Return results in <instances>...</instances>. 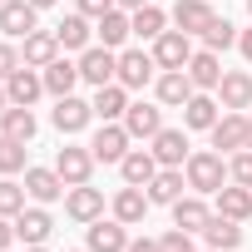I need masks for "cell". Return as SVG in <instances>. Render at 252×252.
I'll return each mask as SVG.
<instances>
[{
	"label": "cell",
	"instance_id": "cell-28",
	"mask_svg": "<svg viewBox=\"0 0 252 252\" xmlns=\"http://www.w3.org/2000/svg\"><path fill=\"white\" fill-rule=\"evenodd\" d=\"M183 188H188V178H183V168H158L154 173V183H149V203H178L183 198Z\"/></svg>",
	"mask_w": 252,
	"mask_h": 252
},
{
	"label": "cell",
	"instance_id": "cell-43",
	"mask_svg": "<svg viewBox=\"0 0 252 252\" xmlns=\"http://www.w3.org/2000/svg\"><path fill=\"white\" fill-rule=\"evenodd\" d=\"M10 242H15V222H5V218H0V252H5Z\"/></svg>",
	"mask_w": 252,
	"mask_h": 252
},
{
	"label": "cell",
	"instance_id": "cell-46",
	"mask_svg": "<svg viewBox=\"0 0 252 252\" xmlns=\"http://www.w3.org/2000/svg\"><path fill=\"white\" fill-rule=\"evenodd\" d=\"M10 109V94H5V84H0V114H5Z\"/></svg>",
	"mask_w": 252,
	"mask_h": 252
},
{
	"label": "cell",
	"instance_id": "cell-31",
	"mask_svg": "<svg viewBox=\"0 0 252 252\" xmlns=\"http://www.w3.org/2000/svg\"><path fill=\"white\" fill-rule=\"evenodd\" d=\"M0 134H5V139H20V144H30V139H35V114H30L25 104H10L5 114H0Z\"/></svg>",
	"mask_w": 252,
	"mask_h": 252
},
{
	"label": "cell",
	"instance_id": "cell-2",
	"mask_svg": "<svg viewBox=\"0 0 252 252\" xmlns=\"http://www.w3.org/2000/svg\"><path fill=\"white\" fill-rule=\"evenodd\" d=\"M79 79L94 84V89L114 84V79H119V55H114L109 45H89V50L79 55Z\"/></svg>",
	"mask_w": 252,
	"mask_h": 252
},
{
	"label": "cell",
	"instance_id": "cell-17",
	"mask_svg": "<svg viewBox=\"0 0 252 252\" xmlns=\"http://www.w3.org/2000/svg\"><path fill=\"white\" fill-rule=\"evenodd\" d=\"M94 35H99V45H109V50H119L124 40L134 35V15L114 5V10H104V15H99V25H94Z\"/></svg>",
	"mask_w": 252,
	"mask_h": 252
},
{
	"label": "cell",
	"instance_id": "cell-23",
	"mask_svg": "<svg viewBox=\"0 0 252 252\" xmlns=\"http://www.w3.org/2000/svg\"><path fill=\"white\" fill-rule=\"evenodd\" d=\"M20 60H25L30 69H45L50 60H60V40H55V30H35V35H25Z\"/></svg>",
	"mask_w": 252,
	"mask_h": 252
},
{
	"label": "cell",
	"instance_id": "cell-44",
	"mask_svg": "<svg viewBox=\"0 0 252 252\" xmlns=\"http://www.w3.org/2000/svg\"><path fill=\"white\" fill-rule=\"evenodd\" d=\"M237 50H242V60L252 64V30H242V35H237Z\"/></svg>",
	"mask_w": 252,
	"mask_h": 252
},
{
	"label": "cell",
	"instance_id": "cell-52",
	"mask_svg": "<svg viewBox=\"0 0 252 252\" xmlns=\"http://www.w3.org/2000/svg\"><path fill=\"white\" fill-rule=\"evenodd\" d=\"M0 5H5V0H0Z\"/></svg>",
	"mask_w": 252,
	"mask_h": 252
},
{
	"label": "cell",
	"instance_id": "cell-37",
	"mask_svg": "<svg viewBox=\"0 0 252 252\" xmlns=\"http://www.w3.org/2000/svg\"><path fill=\"white\" fill-rule=\"evenodd\" d=\"M20 208H25V188L10 183V178H0V218H15Z\"/></svg>",
	"mask_w": 252,
	"mask_h": 252
},
{
	"label": "cell",
	"instance_id": "cell-13",
	"mask_svg": "<svg viewBox=\"0 0 252 252\" xmlns=\"http://www.w3.org/2000/svg\"><path fill=\"white\" fill-rule=\"evenodd\" d=\"M124 114H129V89H124L119 79L104 84V89H94V119H104V124H124Z\"/></svg>",
	"mask_w": 252,
	"mask_h": 252
},
{
	"label": "cell",
	"instance_id": "cell-15",
	"mask_svg": "<svg viewBox=\"0 0 252 252\" xmlns=\"http://www.w3.org/2000/svg\"><path fill=\"white\" fill-rule=\"evenodd\" d=\"M25 193H30L35 203H55V198L69 193V183H64L55 168H25Z\"/></svg>",
	"mask_w": 252,
	"mask_h": 252
},
{
	"label": "cell",
	"instance_id": "cell-5",
	"mask_svg": "<svg viewBox=\"0 0 252 252\" xmlns=\"http://www.w3.org/2000/svg\"><path fill=\"white\" fill-rule=\"evenodd\" d=\"M94 149H74V144H64L60 154H55V173L74 188V183H89V173H94Z\"/></svg>",
	"mask_w": 252,
	"mask_h": 252
},
{
	"label": "cell",
	"instance_id": "cell-9",
	"mask_svg": "<svg viewBox=\"0 0 252 252\" xmlns=\"http://www.w3.org/2000/svg\"><path fill=\"white\" fill-rule=\"evenodd\" d=\"M35 5L30 0H5V5H0V30H5L10 40H25V35H35Z\"/></svg>",
	"mask_w": 252,
	"mask_h": 252
},
{
	"label": "cell",
	"instance_id": "cell-26",
	"mask_svg": "<svg viewBox=\"0 0 252 252\" xmlns=\"http://www.w3.org/2000/svg\"><path fill=\"white\" fill-rule=\"evenodd\" d=\"M218 99H222V109H247L252 104V74H242V69H227L222 74V84H218Z\"/></svg>",
	"mask_w": 252,
	"mask_h": 252
},
{
	"label": "cell",
	"instance_id": "cell-25",
	"mask_svg": "<svg viewBox=\"0 0 252 252\" xmlns=\"http://www.w3.org/2000/svg\"><path fill=\"white\" fill-rule=\"evenodd\" d=\"M218 213L232 218V222H247V218H252V188H242V183H222V188H218Z\"/></svg>",
	"mask_w": 252,
	"mask_h": 252
},
{
	"label": "cell",
	"instance_id": "cell-7",
	"mask_svg": "<svg viewBox=\"0 0 252 252\" xmlns=\"http://www.w3.org/2000/svg\"><path fill=\"white\" fill-rule=\"evenodd\" d=\"M149 144H154L158 168H183V163H188V134H183V129H158Z\"/></svg>",
	"mask_w": 252,
	"mask_h": 252
},
{
	"label": "cell",
	"instance_id": "cell-48",
	"mask_svg": "<svg viewBox=\"0 0 252 252\" xmlns=\"http://www.w3.org/2000/svg\"><path fill=\"white\" fill-rule=\"evenodd\" d=\"M247 149H252V119H247Z\"/></svg>",
	"mask_w": 252,
	"mask_h": 252
},
{
	"label": "cell",
	"instance_id": "cell-10",
	"mask_svg": "<svg viewBox=\"0 0 252 252\" xmlns=\"http://www.w3.org/2000/svg\"><path fill=\"white\" fill-rule=\"evenodd\" d=\"M154 55H144V50H124L119 55V84L124 89H144L149 79H154Z\"/></svg>",
	"mask_w": 252,
	"mask_h": 252
},
{
	"label": "cell",
	"instance_id": "cell-3",
	"mask_svg": "<svg viewBox=\"0 0 252 252\" xmlns=\"http://www.w3.org/2000/svg\"><path fill=\"white\" fill-rule=\"evenodd\" d=\"M188 60H193V35L163 30V35L154 40V64H158V69H188Z\"/></svg>",
	"mask_w": 252,
	"mask_h": 252
},
{
	"label": "cell",
	"instance_id": "cell-36",
	"mask_svg": "<svg viewBox=\"0 0 252 252\" xmlns=\"http://www.w3.org/2000/svg\"><path fill=\"white\" fill-rule=\"evenodd\" d=\"M25 168V144L0 134V173H20Z\"/></svg>",
	"mask_w": 252,
	"mask_h": 252
},
{
	"label": "cell",
	"instance_id": "cell-42",
	"mask_svg": "<svg viewBox=\"0 0 252 252\" xmlns=\"http://www.w3.org/2000/svg\"><path fill=\"white\" fill-rule=\"evenodd\" d=\"M124 252H163V247H158V237H139V242L124 247Z\"/></svg>",
	"mask_w": 252,
	"mask_h": 252
},
{
	"label": "cell",
	"instance_id": "cell-40",
	"mask_svg": "<svg viewBox=\"0 0 252 252\" xmlns=\"http://www.w3.org/2000/svg\"><path fill=\"white\" fill-rule=\"evenodd\" d=\"M20 64H25V60H20V50H15L10 40H0V84H5V79H10Z\"/></svg>",
	"mask_w": 252,
	"mask_h": 252
},
{
	"label": "cell",
	"instance_id": "cell-51",
	"mask_svg": "<svg viewBox=\"0 0 252 252\" xmlns=\"http://www.w3.org/2000/svg\"><path fill=\"white\" fill-rule=\"evenodd\" d=\"M208 252H218V247H208Z\"/></svg>",
	"mask_w": 252,
	"mask_h": 252
},
{
	"label": "cell",
	"instance_id": "cell-47",
	"mask_svg": "<svg viewBox=\"0 0 252 252\" xmlns=\"http://www.w3.org/2000/svg\"><path fill=\"white\" fill-rule=\"evenodd\" d=\"M30 5H35V10H45V5H55V0H30Z\"/></svg>",
	"mask_w": 252,
	"mask_h": 252
},
{
	"label": "cell",
	"instance_id": "cell-12",
	"mask_svg": "<svg viewBox=\"0 0 252 252\" xmlns=\"http://www.w3.org/2000/svg\"><path fill=\"white\" fill-rule=\"evenodd\" d=\"M119 173H124V183L149 188V183H154V173H158V158H154V149H129V154L119 158Z\"/></svg>",
	"mask_w": 252,
	"mask_h": 252
},
{
	"label": "cell",
	"instance_id": "cell-1",
	"mask_svg": "<svg viewBox=\"0 0 252 252\" xmlns=\"http://www.w3.org/2000/svg\"><path fill=\"white\" fill-rule=\"evenodd\" d=\"M183 178H188V188H193V193H218V188L227 183V163H222V154H218V149H198V154H188Z\"/></svg>",
	"mask_w": 252,
	"mask_h": 252
},
{
	"label": "cell",
	"instance_id": "cell-24",
	"mask_svg": "<svg viewBox=\"0 0 252 252\" xmlns=\"http://www.w3.org/2000/svg\"><path fill=\"white\" fill-rule=\"evenodd\" d=\"M40 74H45V94H55V99L74 94V84H79V64H69L64 55H60V60H50Z\"/></svg>",
	"mask_w": 252,
	"mask_h": 252
},
{
	"label": "cell",
	"instance_id": "cell-49",
	"mask_svg": "<svg viewBox=\"0 0 252 252\" xmlns=\"http://www.w3.org/2000/svg\"><path fill=\"white\" fill-rule=\"evenodd\" d=\"M25 252H45V242H40V247H25Z\"/></svg>",
	"mask_w": 252,
	"mask_h": 252
},
{
	"label": "cell",
	"instance_id": "cell-8",
	"mask_svg": "<svg viewBox=\"0 0 252 252\" xmlns=\"http://www.w3.org/2000/svg\"><path fill=\"white\" fill-rule=\"evenodd\" d=\"M64 213H69L74 222H94V218L104 213V193L89 188V183H74V188L64 193Z\"/></svg>",
	"mask_w": 252,
	"mask_h": 252
},
{
	"label": "cell",
	"instance_id": "cell-45",
	"mask_svg": "<svg viewBox=\"0 0 252 252\" xmlns=\"http://www.w3.org/2000/svg\"><path fill=\"white\" fill-rule=\"evenodd\" d=\"M114 5H119V10H129V15H134V10H144V5H149V0H114Z\"/></svg>",
	"mask_w": 252,
	"mask_h": 252
},
{
	"label": "cell",
	"instance_id": "cell-11",
	"mask_svg": "<svg viewBox=\"0 0 252 252\" xmlns=\"http://www.w3.org/2000/svg\"><path fill=\"white\" fill-rule=\"evenodd\" d=\"M55 129L60 134H79L84 129V124L94 119V104H84V99H74V94H64V99H55Z\"/></svg>",
	"mask_w": 252,
	"mask_h": 252
},
{
	"label": "cell",
	"instance_id": "cell-16",
	"mask_svg": "<svg viewBox=\"0 0 252 252\" xmlns=\"http://www.w3.org/2000/svg\"><path fill=\"white\" fill-rule=\"evenodd\" d=\"M89 149H94V158H99V163H119L124 154H129V129H124V124H104V129L94 134V144H89Z\"/></svg>",
	"mask_w": 252,
	"mask_h": 252
},
{
	"label": "cell",
	"instance_id": "cell-30",
	"mask_svg": "<svg viewBox=\"0 0 252 252\" xmlns=\"http://www.w3.org/2000/svg\"><path fill=\"white\" fill-rule=\"evenodd\" d=\"M188 79H193V89H218V84H222L218 55H213V50H198V55L188 60Z\"/></svg>",
	"mask_w": 252,
	"mask_h": 252
},
{
	"label": "cell",
	"instance_id": "cell-18",
	"mask_svg": "<svg viewBox=\"0 0 252 252\" xmlns=\"http://www.w3.org/2000/svg\"><path fill=\"white\" fill-rule=\"evenodd\" d=\"M213 222V208L203 203V193H193V198H178L173 203V227H183V232H203Z\"/></svg>",
	"mask_w": 252,
	"mask_h": 252
},
{
	"label": "cell",
	"instance_id": "cell-34",
	"mask_svg": "<svg viewBox=\"0 0 252 252\" xmlns=\"http://www.w3.org/2000/svg\"><path fill=\"white\" fill-rule=\"evenodd\" d=\"M163 25H168V15H163L158 5L134 10V35H139V40H158V35H163Z\"/></svg>",
	"mask_w": 252,
	"mask_h": 252
},
{
	"label": "cell",
	"instance_id": "cell-14",
	"mask_svg": "<svg viewBox=\"0 0 252 252\" xmlns=\"http://www.w3.org/2000/svg\"><path fill=\"white\" fill-rule=\"evenodd\" d=\"M5 94H10V104H25V109H30V104L45 94V74L30 69V64H20V69L5 79Z\"/></svg>",
	"mask_w": 252,
	"mask_h": 252
},
{
	"label": "cell",
	"instance_id": "cell-41",
	"mask_svg": "<svg viewBox=\"0 0 252 252\" xmlns=\"http://www.w3.org/2000/svg\"><path fill=\"white\" fill-rule=\"evenodd\" d=\"M104 10H114V0H79V15H89V20H99Z\"/></svg>",
	"mask_w": 252,
	"mask_h": 252
},
{
	"label": "cell",
	"instance_id": "cell-20",
	"mask_svg": "<svg viewBox=\"0 0 252 252\" xmlns=\"http://www.w3.org/2000/svg\"><path fill=\"white\" fill-rule=\"evenodd\" d=\"M173 25L183 35H203L213 25V5H208V0H178V5H173Z\"/></svg>",
	"mask_w": 252,
	"mask_h": 252
},
{
	"label": "cell",
	"instance_id": "cell-32",
	"mask_svg": "<svg viewBox=\"0 0 252 252\" xmlns=\"http://www.w3.org/2000/svg\"><path fill=\"white\" fill-rule=\"evenodd\" d=\"M203 237H208V247H218V252H232V247L242 242V227H237L232 218H222V213H218V218L203 227Z\"/></svg>",
	"mask_w": 252,
	"mask_h": 252
},
{
	"label": "cell",
	"instance_id": "cell-21",
	"mask_svg": "<svg viewBox=\"0 0 252 252\" xmlns=\"http://www.w3.org/2000/svg\"><path fill=\"white\" fill-rule=\"evenodd\" d=\"M124 247H129V232H124L119 218L114 222H104V218L89 222V252H124Z\"/></svg>",
	"mask_w": 252,
	"mask_h": 252
},
{
	"label": "cell",
	"instance_id": "cell-39",
	"mask_svg": "<svg viewBox=\"0 0 252 252\" xmlns=\"http://www.w3.org/2000/svg\"><path fill=\"white\" fill-rule=\"evenodd\" d=\"M158 247H163V252H198V247H193V232H183V227L163 232V237H158Z\"/></svg>",
	"mask_w": 252,
	"mask_h": 252
},
{
	"label": "cell",
	"instance_id": "cell-35",
	"mask_svg": "<svg viewBox=\"0 0 252 252\" xmlns=\"http://www.w3.org/2000/svg\"><path fill=\"white\" fill-rule=\"evenodd\" d=\"M203 45H208L213 55H218V50H227V45H237V30H232V20H227V15H222V20L213 15V25L203 30Z\"/></svg>",
	"mask_w": 252,
	"mask_h": 252
},
{
	"label": "cell",
	"instance_id": "cell-38",
	"mask_svg": "<svg viewBox=\"0 0 252 252\" xmlns=\"http://www.w3.org/2000/svg\"><path fill=\"white\" fill-rule=\"evenodd\" d=\"M227 178L242 183V188H252V149H237V154L227 158Z\"/></svg>",
	"mask_w": 252,
	"mask_h": 252
},
{
	"label": "cell",
	"instance_id": "cell-50",
	"mask_svg": "<svg viewBox=\"0 0 252 252\" xmlns=\"http://www.w3.org/2000/svg\"><path fill=\"white\" fill-rule=\"evenodd\" d=\"M247 15H252V0H247Z\"/></svg>",
	"mask_w": 252,
	"mask_h": 252
},
{
	"label": "cell",
	"instance_id": "cell-27",
	"mask_svg": "<svg viewBox=\"0 0 252 252\" xmlns=\"http://www.w3.org/2000/svg\"><path fill=\"white\" fill-rule=\"evenodd\" d=\"M144 213H149V198H144V188H134V183H124V188L114 193V218H119L124 227H134V222H144Z\"/></svg>",
	"mask_w": 252,
	"mask_h": 252
},
{
	"label": "cell",
	"instance_id": "cell-19",
	"mask_svg": "<svg viewBox=\"0 0 252 252\" xmlns=\"http://www.w3.org/2000/svg\"><path fill=\"white\" fill-rule=\"evenodd\" d=\"M50 232H55V222H50V213H45V208H20V213H15V237H20V242L40 247Z\"/></svg>",
	"mask_w": 252,
	"mask_h": 252
},
{
	"label": "cell",
	"instance_id": "cell-22",
	"mask_svg": "<svg viewBox=\"0 0 252 252\" xmlns=\"http://www.w3.org/2000/svg\"><path fill=\"white\" fill-rule=\"evenodd\" d=\"M124 129H129V139H154V134L163 129V109H154V104H129Z\"/></svg>",
	"mask_w": 252,
	"mask_h": 252
},
{
	"label": "cell",
	"instance_id": "cell-4",
	"mask_svg": "<svg viewBox=\"0 0 252 252\" xmlns=\"http://www.w3.org/2000/svg\"><path fill=\"white\" fill-rule=\"evenodd\" d=\"M213 149L218 154H237V149H247V114H237V109H227V114H218V124H213Z\"/></svg>",
	"mask_w": 252,
	"mask_h": 252
},
{
	"label": "cell",
	"instance_id": "cell-33",
	"mask_svg": "<svg viewBox=\"0 0 252 252\" xmlns=\"http://www.w3.org/2000/svg\"><path fill=\"white\" fill-rule=\"evenodd\" d=\"M183 124H188V129H213V124H218V99L193 94V99L183 104Z\"/></svg>",
	"mask_w": 252,
	"mask_h": 252
},
{
	"label": "cell",
	"instance_id": "cell-6",
	"mask_svg": "<svg viewBox=\"0 0 252 252\" xmlns=\"http://www.w3.org/2000/svg\"><path fill=\"white\" fill-rule=\"evenodd\" d=\"M154 94H158V104H168V109H183L198 89H193V79H188V69H163L158 79H154Z\"/></svg>",
	"mask_w": 252,
	"mask_h": 252
},
{
	"label": "cell",
	"instance_id": "cell-29",
	"mask_svg": "<svg viewBox=\"0 0 252 252\" xmlns=\"http://www.w3.org/2000/svg\"><path fill=\"white\" fill-rule=\"evenodd\" d=\"M89 35H94V30H89V15H79V10H74V15H64V20L55 25L60 50H89Z\"/></svg>",
	"mask_w": 252,
	"mask_h": 252
}]
</instances>
